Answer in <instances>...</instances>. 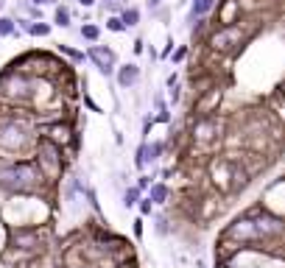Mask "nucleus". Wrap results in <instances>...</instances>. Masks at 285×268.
<instances>
[{
  "label": "nucleus",
  "instance_id": "obj_1",
  "mask_svg": "<svg viewBox=\"0 0 285 268\" xmlns=\"http://www.w3.org/2000/svg\"><path fill=\"white\" fill-rule=\"evenodd\" d=\"M53 187L45 182L37 162L31 156L23 159H0V196H48Z\"/></svg>",
  "mask_w": 285,
  "mask_h": 268
},
{
  "label": "nucleus",
  "instance_id": "obj_2",
  "mask_svg": "<svg viewBox=\"0 0 285 268\" xmlns=\"http://www.w3.org/2000/svg\"><path fill=\"white\" fill-rule=\"evenodd\" d=\"M48 196H6L0 204V221L6 227H48Z\"/></svg>",
  "mask_w": 285,
  "mask_h": 268
},
{
  "label": "nucleus",
  "instance_id": "obj_3",
  "mask_svg": "<svg viewBox=\"0 0 285 268\" xmlns=\"http://www.w3.org/2000/svg\"><path fill=\"white\" fill-rule=\"evenodd\" d=\"M39 134H34L25 120L3 118L0 120V159H23L34 154Z\"/></svg>",
  "mask_w": 285,
  "mask_h": 268
},
{
  "label": "nucleus",
  "instance_id": "obj_4",
  "mask_svg": "<svg viewBox=\"0 0 285 268\" xmlns=\"http://www.w3.org/2000/svg\"><path fill=\"white\" fill-rule=\"evenodd\" d=\"M31 159L37 162L39 173L45 176V182H48L50 187L59 185V179L65 176V168H67V159H65V148L56 143H50L48 137H42L39 134L37 145H34V154H31Z\"/></svg>",
  "mask_w": 285,
  "mask_h": 268
},
{
  "label": "nucleus",
  "instance_id": "obj_5",
  "mask_svg": "<svg viewBox=\"0 0 285 268\" xmlns=\"http://www.w3.org/2000/svg\"><path fill=\"white\" fill-rule=\"evenodd\" d=\"M87 59L92 62V65L98 67V73L101 76L109 78L112 73H115V65H118V53L112 48H106V45H90V50H87Z\"/></svg>",
  "mask_w": 285,
  "mask_h": 268
},
{
  "label": "nucleus",
  "instance_id": "obj_6",
  "mask_svg": "<svg viewBox=\"0 0 285 268\" xmlns=\"http://www.w3.org/2000/svg\"><path fill=\"white\" fill-rule=\"evenodd\" d=\"M241 39H243V31L241 28H235V25H224V28H218L215 34L210 36V45L215 50H224V53H226V50H232Z\"/></svg>",
  "mask_w": 285,
  "mask_h": 268
},
{
  "label": "nucleus",
  "instance_id": "obj_7",
  "mask_svg": "<svg viewBox=\"0 0 285 268\" xmlns=\"http://www.w3.org/2000/svg\"><path fill=\"white\" fill-rule=\"evenodd\" d=\"M215 134H218L215 118H201L199 123L193 126V140L196 143H210V140H215Z\"/></svg>",
  "mask_w": 285,
  "mask_h": 268
},
{
  "label": "nucleus",
  "instance_id": "obj_8",
  "mask_svg": "<svg viewBox=\"0 0 285 268\" xmlns=\"http://www.w3.org/2000/svg\"><path fill=\"white\" fill-rule=\"evenodd\" d=\"M134 84H140V67L137 65H121L118 67V87L132 89Z\"/></svg>",
  "mask_w": 285,
  "mask_h": 268
},
{
  "label": "nucleus",
  "instance_id": "obj_9",
  "mask_svg": "<svg viewBox=\"0 0 285 268\" xmlns=\"http://www.w3.org/2000/svg\"><path fill=\"white\" fill-rule=\"evenodd\" d=\"M146 196L151 198V204H154V207H162V204H168L170 190H168V185H165V182H154V185L146 190Z\"/></svg>",
  "mask_w": 285,
  "mask_h": 268
},
{
  "label": "nucleus",
  "instance_id": "obj_10",
  "mask_svg": "<svg viewBox=\"0 0 285 268\" xmlns=\"http://www.w3.org/2000/svg\"><path fill=\"white\" fill-rule=\"evenodd\" d=\"M215 6V0H193V6H190V20H201L212 12Z\"/></svg>",
  "mask_w": 285,
  "mask_h": 268
},
{
  "label": "nucleus",
  "instance_id": "obj_11",
  "mask_svg": "<svg viewBox=\"0 0 285 268\" xmlns=\"http://www.w3.org/2000/svg\"><path fill=\"white\" fill-rule=\"evenodd\" d=\"M165 148H168V145L159 143V140H154V143H148V140H146V159H148V165L159 162V156L165 154Z\"/></svg>",
  "mask_w": 285,
  "mask_h": 268
},
{
  "label": "nucleus",
  "instance_id": "obj_12",
  "mask_svg": "<svg viewBox=\"0 0 285 268\" xmlns=\"http://www.w3.org/2000/svg\"><path fill=\"white\" fill-rule=\"evenodd\" d=\"M143 198V190H140L137 185H129L126 190H123V207L126 209H132V207H137V201Z\"/></svg>",
  "mask_w": 285,
  "mask_h": 268
},
{
  "label": "nucleus",
  "instance_id": "obj_13",
  "mask_svg": "<svg viewBox=\"0 0 285 268\" xmlns=\"http://www.w3.org/2000/svg\"><path fill=\"white\" fill-rule=\"evenodd\" d=\"M121 20H123V25H126V28H134V25L140 23V9H134V6L121 9Z\"/></svg>",
  "mask_w": 285,
  "mask_h": 268
},
{
  "label": "nucleus",
  "instance_id": "obj_14",
  "mask_svg": "<svg viewBox=\"0 0 285 268\" xmlns=\"http://www.w3.org/2000/svg\"><path fill=\"white\" fill-rule=\"evenodd\" d=\"M70 20H73L70 9H67V6H56V12H53V23L59 25V28H70Z\"/></svg>",
  "mask_w": 285,
  "mask_h": 268
},
{
  "label": "nucleus",
  "instance_id": "obj_15",
  "mask_svg": "<svg viewBox=\"0 0 285 268\" xmlns=\"http://www.w3.org/2000/svg\"><path fill=\"white\" fill-rule=\"evenodd\" d=\"M81 39H87V42L95 45V42L101 39V28H98L95 23H84V25H81Z\"/></svg>",
  "mask_w": 285,
  "mask_h": 268
},
{
  "label": "nucleus",
  "instance_id": "obj_16",
  "mask_svg": "<svg viewBox=\"0 0 285 268\" xmlns=\"http://www.w3.org/2000/svg\"><path fill=\"white\" fill-rule=\"evenodd\" d=\"M134 168H137L140 173L148 168V159H146V140H140V145H137V151H134Z\"/></svg>",
  "mask_w": 285,
  "mask_h": 268
},
{
  "label": "nucleus",
  "instance_id": "obj_17",
  "mask_svg": "<svg viewBox=\"0 0 285 268\" xmlns=\"http://www.w3.org/2000/svg\"><path fill=\"white\" fill-rule=\"evenodd\" d=\"M14 34H17V20L0 17V36H14Z\"/></svg>",
  "mask_w": 285,
  "mask_h": 268
},
{
  "label": "nucleus",
  "instance_id": "obj_18",
  "mask_svg": "<svg viewBox=\"0 0 285 268\" xmlns=\"http://www.w3.org/2000/svg\"><path fill=\"white\" fill-rule=\"evenodd\" d=\"M106 28L112 31V34H123V31H129L126 25H123V20H121V14H112L109 20H106Z\"/></svg>",
  "mask_w": 285,
  "mask_h": 268
},
{
  "label": "nucleus",
  "instance_id": "obj_19",
  "mask_svg": "<svg viewBox=\"0 0 285 268\" xmlns=\"http://www.w3.org/2000/svg\"><path fill=\"white\" fill-rule=\"evenodd\" d=\"M154 229H157L159 238H165V235H170V221L165 218V215H157V221H154Z\"/></svg>",
  "mask_w": 285,
  "mask_h": 268
},
{
  "label": "nucleus",
  "instance_id": "obj_20",
  "mask_svg": "<svg viewBox=\"0 0 285 268\" xmlns=\"http://www.w3.org/2000/svg\"><path fill=\"white\" fill-rule=\"evenodd\" d=\"M59 50H62L65 56H70L73 62H84V59H87V56L81 53V50H73V48H67V45H59Z\"/></svg>",
  "mask_w": 285,
  "mask_h": 268
},
{
  "label": "nucleus",
  "instance_id": "obj_21",
  "mask_svg": "<svg viewBox=\"0 0 285 268\" xmlns=\"http://www.w3.org/2000/svg\"><path fill=\"white\" fill-rule=\"evenodd\" d=\"M137 207H140V215H151V212H154V204H151V198H148V196L140 198Z\"/></svg>",
  "mask_w": 285,
  "mask_h": 268
},
{
  "label": "nucleus",
  "instance_id": "obj_22",
  "mask_svg": "<svg viewBox=\"0 0 285 268\" xmlns=\"http://www.w3.org/2000/svg\"><path fill=\"white\" fill-rule=\"evenodd\" d=\"M134 185H137V187H140V190L146 193V190H148V187H151V185H154V182H151V176H148V173H140V176H137V182H134Z\"/></svg>",
  "mask_w": 285,
  "mask_h": 268
},
{
  "label": "nucleus",
  "instance_id": "obj_23",
  "mask_svg": "<svg viewBox=\"0 0 285 268\" xmlns=\"http://www.w3.org/2000/svg\"><path fill=\"white\" fill-rule=\"evenodd\" d=\"M6 240H9V227L0 221V254H3V249H6Z\"/></svg>",
  "mask_w": 285,
  "mask_h": 268
},
{
  "label": "nucleus",
  "instance_id": "obj_24",
  "mask_svg": "<svg viewBox=\"0 0 285 268\" xmlns=\"http://www.w3.org/2000/svg\"><path fill=\"white\" fill-rule=\"evenodd\" d=\"M185 56H188V48H185V45L174 50V62H176V65H179V62H185Z\"/></svg>",
  "mask_w": 285,
  "mask_h": 268
},
{
  "label": "nucleus",
  "instance_id": "obj_25",
  "mask_svg": "<svg viewBox=\"0 0 285 268\" xmlns=\"http://www.w3.org/2000/svg\"><path fill=\"white\" fill-rule=\"evenodd\" d=\"M121 6H123V0H103V9H109V12H115Z\"/></svg>",
  "mask_w": 285,
  "mask_h": 268
},
{
  "label": "nucleus",
  "instance_id": "obj_26",
  "mask_svg": "<svg viewBox=\"0 0 285 268\" xmlns=\"http://www.w3.org/2000/svg\"><path fill=\"white\" fill-rule=\"evenodd\" d=\"M31 6H37V9H42V6H56V0H31Z\"/></svg>",
  "mask_w": 285,
  "mask_h": 268
},
{
  "label": "nucleus",
  "instance_id": "obj_27",
  "mask_svg": "<svg viewBox=\"0 0 285 268\" xmlns=\"http://www.w3.org/2000/svg\"><path fill=\"white\" fill-rule=\"evenodd\" d=\"M134 235H137V238H143V218L134 221Z\"/></svg>",
  "mask_w": 285,
  "mask_h": 268
},
{
  "label": "nucleus",
  "instance_id": "obj_28",
  "mask_svg": "<svg viewBox=\"0 0 285 268\" xmlns=\"http://www.w3.org/2000/svg\"><path fill=\"white\" fill-rule=\"evenodd\" d=\"M143 50H146V45H143V39H137V42H134V53H143Z\"/></svg>",
  "mask_w": 285,
  "mask_h": 268
},
{
  "label": "nucleus",
  "instance_id": "obj_29",
  "mask_svg": "<svg viewBox=\"0 0 285 268\" xmlns=\"http://www.w3.org/2000/svg\"><path fill=\"white\" fill-rule=\"evenodd\" d=\"M162 3H165V0H146V6H148V9H159Z\"/></svg>",
  "mask_w": 285,
  "mask_h": 268
},
{
  "label": "nucleus",
  "instance_id": "obj_30",
  "mask_svg": "<svg viewBox=\"0 0 285 268\" xmlns=\"http://www.w3.org/2000/svg\"><path fill=\"white\" fill-rule=\"evenodd\" d=\"M170 50H174V42H168V45H165V50H162V59H165V56H170Z\"/></svg>",
  "mask_w": 285,
  "mask_h": 268
},
{
  "label": "nucleus",
  "instance_id": "obj_31",
  "mask_svg": "<svg viewBox=\"0 0 285 268\" xmlns=\"http://www.w3.org/2000/svg\"><path fill=\"white\" fill-rule=\"evenodd\" d=\"M79 3H81L84 9H92V6H95V0H79Z\"/></svg>",
  "mask_w": 285,
  "mask_h": 268
},
{
  "label": "nucleus",
  "instance_id": "obj_32",
  "mask_svg": "<svg viewBox=\"0 0 285 268\" xmlns=\"http://www.w3.org/2000/svg\"><path fill=\"white\" fill-rule=\"evenodd\" d=\"M0 12H3V0H0Z\"/></svg>",
  "mask_w": 285,
  "mask_h": 268
}]
</instances>
